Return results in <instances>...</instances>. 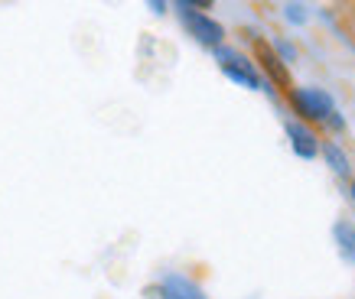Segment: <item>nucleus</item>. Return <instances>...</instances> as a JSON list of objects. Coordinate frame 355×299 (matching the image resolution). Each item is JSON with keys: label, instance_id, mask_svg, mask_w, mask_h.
Returning a JSON list of instances; mask_svg holds the SVG:
<instances>
[{"label": "nucleus", "instance_id": "obj_1", "mask_svg": "<svg viewBox=\"0 0 355 299\" xmlns=\"http://www.w3.org/2000/svg\"><path fill=\"white\" fill-rule=\"evenodd\" d=\"M287 101H291L293 114L303 124H323V120H329L336 114L333 98L326 95L323 88H293L291 95H287Z\"/></svg>", "mask_w": 355, "mask_h": 299}, {"label": "nucleus", "instance_id": "obj_2", "mask_svg": "<svg viewBox=\"0 0 355 299\" xmlns=\"http://www.w3.org/2000/svg\"><path fill=\"white\" fill-rule=\"evenodd\" d=\"M180 20H183V26L189 30V36H193L196 43L218 49V46H222V39H225L222 23H216L209 13L196 10V3H180Z\"/></svg>", "mask_w": 355, "mask_h": 299}, {"label": "nucleus", "instance_id": "obj_3", "mask_svg": "<svg viewBox=\"0 0 355 299\" xmlns=\"http://www.w3.org/2000/svg\"><path fill=\"white\" fill-rule=\"evenodd\" d=\"M251 49H254V62L261 65V72L270 78V85L277 88L284 98L291 95V91H293L291 69H287V62L277 55V49H274L270 43H264V39H254V46H251Z\"/></svg>", "mask_w": 355, "mask_h": 299}, {"label": "nucleus", "instance_id": "obj_4", "mask_svg": "<svg viewBox=\"0 0 355 299\" xmlns=\"http://www.w3.org/2000/svg\"><path fill=\"white\" fill-rule=\"evenodd\" d=\"M218 65H222V72H225L232 82H238V85H245V88H261L258 69H254V62H248L245 55L232 53V49H218Z\"/></svg>", "mask_w": 355, "mask_h": 299}, {"label": "nucleus", "instance_id": "obj_5", "mask_svg": "<svg viewBox=\"0 0 355 299\" xmlns=\"http://www.w3.org/2000/svg\"><path fill=\"white\" fill-rule=\"evenodd\" d=\"M287 137H291L293 153H297V156H303V160H313V156L320 153V140H316V134H313L306 124L291 120V124H287Z\"/></svg>", "mask_w": 355, "mask_h": 299}, {"label": "nucleus", "instance_id": "obj_6", "mask_svg": "<svg viewBox=\"0 0 355 299\" xmlns=\"http://www.w3.org/2000/svg\"><path fill=\"white\" fill-rule=\"evenodd\" d=\"M160 293H163V299H205L202 289L186 277H166L163 280V287H160Z\"/></svg>", "mask_w": 355, "mask_h": 299}, {"label": "nucleus", "instance_id": "obj_7", "mask_svg": "<svg viewBox=\"0 0 355 299\" xmlns=\"http://www.w3.org/2000/svg\"><path fill=\"white\" fill-rule=\"evenodd\" d=\"M323 156L329 160V166H333L339 176H349V172H352V170H349V156H345L336 143H323Z\"/></svg>", "mask_w": 355, "mask_h": 299}, {"label": "nucleus", "instance_id": "obj_8", "mask_svg": "<svg viewBox=\"0 0 355 299\" xmlns=\"http://www.w3.org/2000/svg\"><path fill=\"white\" fill-rule=\"evenodd\" d=\"M336 237H339V247L349 260H355V228L349 221H339L336 224Z\"/></svg>", "mask_w": 355, "mask_h": 299}, {"label": "nucleus", "instance_id": "obj_9", "mask_svg": "<svg viewBox=\"0 0 355 299\" xmlns=\"http://www.w3.org/2000/svg\"><path fill=\"white\" fill-rule=\"evenodd\" d=\"M352 199H355V179H352Z\"/></svg>", "mask_w": 355, "mask_h": 299}]
</instances>
